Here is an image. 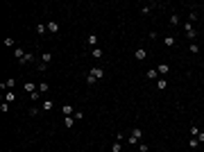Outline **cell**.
Here are the masks:
<instances>
[{
	"instance_id": "cell-6",
	"label": "cell",
	"mask_w": 204,
	"mask_h": 152,
	"mask_svg": "<svg viewBox=\"0 0 204 152\" xmlns=\"http://www.w3.org/2000/svg\"><path fill=\"white\" fill-rule=\"evenodd\" d=\"M91 55H93V59H102L104 50H102V48H93V50H91Z\"/></svg>"
},
{
	"instance_id": "cell-15",
	"label": "cell",
	"mask_w": 204,
	"mask_h": 152,
	"mask_svg": "<svg viewBox=\"0 0 204 152\" xmlns=\"http://www.w3.org/2000/svg\"><path fill=\"white\" fill-rule=\"evenodd\" d=\"M64 125H66V127H73V125H75V118H73V116H66V118H64Z\"/></svg>"
},
{
	"instance_id": "cell-20",
	"label": "cell",
	"mask_w": 204,
	"mask_h": 152,
	"mask_svg": "<svg viewBox=\"0 0 204 152\" xmlns=\"http://www.w3.org/2000/svg\"><path fill=\"white\" fill-rule=\"evenodd\" d=\"M14 57H16V59H23V57H25V52H23L21 48H16V50H14Z\"/></svg>"
},
{
	"instance_id": "cell-12",
	"label": "cell",
	"mask_w": 204,
	"mask_h": 152,
	"mask_svg": "<svg viewBox=\"0 0 204 152\" xmlns=\"http://www.w3.org/2000/svg\"><path fill=\"white\" fill-rule=\"evenodd\" d=\"M52 107H55V102H52V100H43V111H50Z\"/></svg>"
},
{
	"instance_id": "cell-26",
	"label": "cell",
	"mask_w": 204,
	"mask_h": 152,
	"mask_svg": "<svg viewBox=\"0 0 204 152\" xmlns=\"http://www.w3.org/2000/svg\"><path fill=\"white\" fill-rule=\"evenodd\" d=\"M191 52H195V55H197V52H200V46H197V43H191Z\"/></svg>"
},
{
	"instance_id": "cell-16",
	"label": "cell",
	"mask_w": 204,
	"mask_h": 152,
	"mask_svg": "<svg viewBox=\"0 0 204 152\" xmlns=\"http://www.w3.org/2000/svg\"><path fill=\"white\" fill-rule=\"evenodd\" d=\"M170 25H173V27L179 25V14H173V16H170Z\"/></svg>"
},
{
	"instance_id": "cell-23",
	"label": "cell",
	"mask_w": 204,
	"mask_h": 152,
	"mask_svg": "<svg viewBox=\"0 0 204 152\" xmlns=\"http://www.w3.org/2000/svg\"><path fill=\"white\" fill-rule=\"evenodd\" d=\"M36 32H39V34H45V32H48V25H36Z\"/></svg>"
},
{
	"instance_id": "cell-17",
	"label": "cell",
	"mask_w": 204,
	"mask_h": 152,
	"mask_svg": "<svg viewBox=\"0 0 204 152\" xmlns=\"http://www.w3.org/2000/svg\"><path fill=\"white\" fill-rule=\"evenodd\" d=\"M157 70H159V75H166V73H168V64H159Z\"/></svg>"
},
{
	"instance_id": "cell-30",
	"label": "cell",
	"mask_w": 204,
	"mask_h": 152,
	"mask_svg": "<svg viewBox=\"0 0 204 152\" xmlns=\"http://www.w3.org/2000/svg\"><path fill=\"white\" fill-rule=\"evenodd\" d=\"M0 109H2L5 114H7V111H9V102H2V104H0Z\"/></svg>"
},
{
	"instance_id": "cell-13",
	"label": "cell",
	"mask_w": 204,
	"mask_h": 152,
	"mask_svg": "<svg viewBox=\"0 0 204 152\" xmlns=\"http://www.w3.org/2000/svg\"><path fill=\"white\" fill-rule=\"evenodd\" d=\"M188 134H193V139H197V134H200V127H197V125H191Z\"/></svg>"
},
{
	"instance_id": "cell-3",
	"label": "cell",
	"mask_w": 204,
	"mask_h": 152,
	"mask_svg": "<svg viewBox=\"0 0 204 152\" xmlns=\"http://www.w3.org/2000/svg\"><path fill=\"white\" fill-rule=\"evenodd\" d=\"M88 75H93L95 80H102V77H104V68H100V66H93V68L88 70Z\"/></svg>"
},
{
	"instance_id": "cell-25",
	"label": "cell",
	"mask_w": 204,
	"mask_h": 152,
	"mask_svg": "<svg viewBox=\"0 0 204 152\" xmlns=\"http://www.w3.org/2000/svg\"><path fill=\"white\" fill-rule=\"evenodd\" d=\"M73 118H75V121H82V118H84V114H82V111H80V109H77V111H75V114H73Z\"/></svg>"
},
{
	"instance_id": "cell-27",
	"label": "cell",
	"mask_w": 204,
	"mask_h": 152,
	"mask_svg": "<svg viewBox=\"0 0 204 152\" xmlns=\"http://www.w3.org/2000/svg\"><path fill=\"white\" fill-rule=\"evenodd\" d=\"M188 145H191V148H197V145H200V141H197V139H191V141H188Z\"/></svg>"
},
{
	"instance_id": "cell-2",
	"label": "cell",
	"mask_w": 204,
	"mask_h": 152,
	"mask_svg": "<svg viewBox=\"0 0 204 152\" xmlns=\"http://www.w3.org/2000/svg\"><path fill=\"white\" fill-rule=\"evenodd\" d=\"M184 34H186V36H188L191 41H193V39L197 36V32H195V27H193L191 23H184Z\"/></svg>"
},
{
	"instance_id": "cell-10",
	"label": "cell",
	"mask_w": 204,
	"mask_h": 152,
	"mask_svg": "<svg viewBox=\"0 0 204 152\" xmlns=\"http://www.w3.org/2000/svg\"><path fill=\"white\" fill-rule=\"evenodd\" d=\"M163 43H166V46H168V48H173V46H177L175 36H166V39H163Z\"/></svg>"
},
{
	"instance_id": "cell-32",
	"label": "cell",
	"mask_w": 204,
	"mask_h": 152,
	"mask_svg": "<svg viewBox=\"0 0 204 152\" xmlns=\"http://www.w3.org/2000/svg\"><path fill=\"white\" fill-rule=\"evenodd\" d=\"M138 150H141V152H147V150H150V148H147L145 143H138Z\"/></svg>"
},
{
	"instance_id": "cell-29",
	"label": "cell",
	"mask_w": 204,
	"mask_h": 152,
	"mask_svg": "<svg viewBox=\"0 0 204 152\" xmlns=\"http://www.w3.org/2000/svg\"><path fill=\"white\" fill-rule=\"evenodd\" d=\"M95 82H98V80H95L93 75H86V84H95Z\"/></svg>"
},
{
	"instance_id": "cell-4",
	"label": "cell",
	"mask_w": 204,
	"mask_h": 152,
	"mask_svg": "<svg viewBox=\"0 0 204 152\" xmlns=\"http://www.w3.org/2000/svg\"><path fill=\"white\" fill-rule=\"evenodd\" d=\"M95 43H98V36H95V34H88L86 36V46H91V50H93V48H98Z\"/></svg>"
},
{
	"instance_id": "cell-7",
	"label": "cell",
	"mask_w": 204,
	"mask_h": 152,
	"mask_svg": "<svg viewBox=\"0 0 204 152\" xmlns=\"http://www.w3.org/2000/svg\"><path fill=\"white\" fill-rule=\"evenodd\" d=\"M61 114H64V116H73V114H75V109H73L70 104H64V107H61Z\"/></svg>"
},
{
	"instance_id": "cell-33",
	"label": "cell",
	"mask_w": 204,
	"mask_h": 152,
	"mask_svg": "<svg viewBox=\"0 0 204 152\" xmlns=\"http://www.w3.org/2000/svg\"><path fill=\"white\" fill-rule=\"evenodd\" d=\"M197 141H200V143H204V134H202V132L197 134Z\"/></svg>"
},
{
	"instance_id": "cell-19",
	"label": "cell",
	"mask_w": 204,
	"mask_h": 152,
	"mask_svg": "<svg viewBox=\"0 0 204 152\" xmlns=\"http://www.w3.org/2000/svg\"><path fill=\"white\" fill-rule=\"evenodd\" d=\"M152 7H154V2H152V5H145V7H141V14H143V16L150 14V11H152Z\"/></svg>"
},
{
	"instance_id": "cell-11",
	"label": "cell",
	"mask_w": 204,
	"mask_h": 152,
	"mask_svg": "<svg viewBox=\"0 0 204 152\" xmlns=\"http://www.w3.org/2000/svg\"><path fill=\"white\" fill-rule=\"evenodd\" d=\"M14 84H16V80H5V82L0 84V89H5V86H7V89H11Z\"/></svg>"
},
{
	"instance_id": "cell-22",
	"label": "cell",
	"mask_w": 204,
	"mask_h": 152,
	"mask_svg": "<svg viewBox=\"0 0 204 152\" xmlns=\"http://www.w3.org/2000/svg\"><path fill=\"white\" fill-rule=\"evenodd\" d=\"M157 86L163 91V89H168V82H166V80H159V82H157Z\"/></svg>"
},
{
	"instance_id": "cell-21",
	"label": "cell",
	"mask_w": 204,
	"mask_h": 152,
	"mask_svg": "<svg viewBox=\"0 0 204 152\" xmlns=\"http://www.w3.org/2000/svg\"><path fill=\"white\" fill-rule=\"evenodd\" d=\"M32 59H34V55H32V52H25V57H23V61H21V64H29Z\"/></svg>"
},
{
	"instance_id": "cell-8",
	"label": "cell",
	"mask_w": 204,
	"mask_h": 152,
	"mask_svg": "<svg viewBox=\"0 0 204 152\" xmlns=\"http://www.w3.org/2000/svg\"><path fill=\"white\" fill-rule=\"evenodd\" d=\"M48 32H52V34H57V32H59V23H57V21H50V23H48Z\"/></svg>"
},
{
	"instance_id": "cell-24",
	"label": "cell",
	"mask_w": 204,
	"mask_h": 152,
	"mask_svg": "<svg viewBox=\"0 0 204 152\" xmlns=\"http://www.w3.org/2000/svg\"><path fill=\"white\" fill-rule=\"evenodd\" d=\"M36 68H39V73H43V70L48 68V64H45V61H39V66H36Z\"/></svg>"
},
{
	"instance_id": "cell-31",
	"label": "cell",
	"mask_w": 204,
	"mask_h": 152,
	"mask_svg": "<svg viewBox=\"0 0 204 152\" xmlns=\"http://www.w3.org/2000/svg\"><path fill=\"white\" fill-rule=\"evenodd\" d=\"M39 98H41V93H39V91H34L32 95H29V100H39Z\"/></svg>"
},
{
	"instance_id": "cell-5",
	"label": "cell",
	"mask_w": 204,
	"mask_h": 152,
	"mask_svg": "<svg viewBox=\"0 0 204 152\" xmlns=\"http://www.w3.org/2000/svg\"><path fill=\"white\" fill-rule=\"evenodd\" d=\"M134 57H136V59H138V61H143V59H145V57H147V50H145V48H138V50L134 52Z\"/></svg>"
},
{
	"instance_id": "cell-28",
	"label": "cell",
	"mask_w": 204,
	"mask_h": 152,
	"mask_svg": "<svg viewBox=\"0 0 204 152\" xmlns=\"http://www.w3.org/2000/svg\"><path fill=\"white\" fill-rule=\"evenodd\" d=\"M52 59V52H43V61H45V64H48V61Z\"/></svg>"
},
{
	"instance_id": "cell-9",
	"label": "cell",
	"mask_w": 204,
	"mask_h": 152,
	"mask_svg": "<svg viewBox=\"0 0 204 152\" xmlns=\"http://www.w3.org/2000/svg\"><path fill=\"white\" fill-rule=\"evenodd\" d=\"M50 91V84L48 82H39V93H48Z\"/></svg>"
},
{
	"instance_id": "cell-1",
	"label": "cell",
	"mask_w": 204,
	"mask_h": 152,
	"mask_svg": "<svg viewBox=\"0 0 204 152\" xmlns=\"http://www.w3.org/2000/svg\"><path fill=\"white\" fill-rule=\"evenodd\" d=\"M141 136H143V129H138V127H136V129H132V134L127 136V143H129V145H138Z\"/></svg>"
},
{
	"instance_id": "cell-18",
	"label": "cell",
	"mask_w": 204,
	"mask_h": 152,
	"mask_svg": "<svg viewBox=\"0 0 204 152\" xmlns=\"http://www.w3.org/2000/svg\"><path fill=\"white\" fill-rule=\"evenodd\" d=\"M147 77H150V80L159 77V70H157V68H150V70H147Z\"/></svg>"
},
{
	"instance_id": "cell-14",
	"label": "cell",
	"mask_w": 204,
	"mask_h": 152,
	"mask_svg": "<svg viewBox=\"0 0 204 152\" xmlns=\"http://www.w3.org/2000/svg\"><path fill=\"white\" fill-rule=\"evenodd\" d=\"M14 100H16V93H11V91L5 93V102H14Z\"/></svg>"
}]
</instances>
